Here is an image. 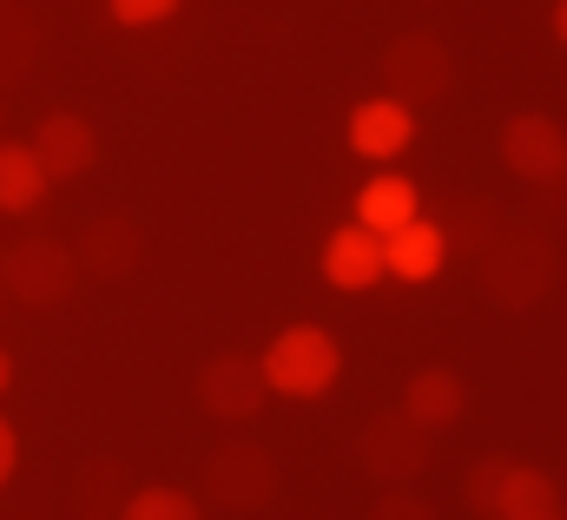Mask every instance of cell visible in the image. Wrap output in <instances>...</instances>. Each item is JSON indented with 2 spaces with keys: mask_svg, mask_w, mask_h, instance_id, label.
Wrapping results in <instances>:
<instances>
[{
  "mask_svg": "<svg viewBox=\"0 0 567 520\" xmlns=\"http://www.w3.org/2000/svg\"><path fill=\"white\" fill-rule=\"evenodd\" d=\"M482 290L502 303V310H535L548 290H555V277H561V251L535 231V225H515V231H495L482 251Z\"/></svg>",
  "mask_w": 567,
  "mask_h": 520,
  "instance_id": "obj_1",
  "label": "cell"
},
{
  "mask_svg": "<svg viewBox=\"0 0 567 520\" xmlns=\"http://www.w3.org/2000/svg\"><path fill=\"white\" fill-rule=\"evenodd\" d=\"M265 363V383L271 395H290V402H317V395L337 389V370H343V350L323 323H290L271 336V350L258 356Z\"/></svg>",
  "mask_w": 567,
  "mask_h": 520,
  "instance_id": "obj_2",
  "label": "cell"
},
{
  "mask_svg": "<svg viewBox=\"0 0 567 520\" xmlns=\"http://www.w3.org/2000/svg\"><path fill=\"white\" fill-rule=\"evenodd\" d=\"M278 495V461L258 441H225L205 455V501L225 514H258Z\"/></svg>",
  "mask_w": 567,
  "mask_h": 520,
  "instance_id": "obj_3",
  "label": "cell"
},
{
  "mask_svg": "<svg viewBox=\"0 0 567 520\" xmlns=\"http://www.w3.org/2000/svg\"><path fill=\"white\" fill-rule=\"evenodd\" d=\"M429 428H416L403 408L396 415H377L363 435H357V461L377 488H416V475L429 468Z\"/></svg>",
  "mask_w": 567,
  "mask_h": 520,
  "instance_id": "obj_4",
  "label": "cell"
},
{
  "mask_svg": "<svg viewBox=\"0 0 567 520\" xmlns=\"http://www.w3.org/2000/svg\"><path fill=\"white\" fill-rule=\"evenodd\" d=\"M80 258L66 251V245H53V238H27V245H13L7 251V290H13V303H27V310H60L73 290H80Z\"/></svg>",
  "mask_w": 567,
  "mask_h": 520,
  "instance_id": "obj_5",
  "label": "cell"
},
{
  "mask_svg": "<svg viewBox=\"0 0 567 520\" xmlns=\"http://www.w3.org/2000/svg\"><path fill=\"white\" fill-rule=\"evenodd\" d=\"M383 80H390V93H396L403 106H435V100L449 93V80H455L449 46H442L435 33H403V40H390V46H383Z\"/></svg>",
  "mask_w": 567,
  "mask_h": 520,
  "instance_id": "obj_6",
  "label": "cell"
},
{
  "mask_svg": "<svg viewBox=\"0 0 567 520\" xmlns=\"http://www.w3.org/2000/svg\"><path fill=\"white\" fill-rule=\"evenodd\" d=\"M502 165L522 185H561L567 178V132L548 113H515L502 126Z\"/></svg>",
  "mask_w": 567,
  "mask_h": 520,
  "instance_id": "obj_7",
  "label": "cell"
},
{
  "mask_svg": "<svg viewBox=\"0 0 567 520\" xmlns=\"http://www.w3.org/2000/svg\"><path fill=\"white\" fill-rule=\"evenodd\" d=\"M265 363L258 356H212L205 370H198V402H205V415H218V422H251L258 408H265Z\"/></svg>",
  "mask_w": 567,
  "mask_h": 520,
  "instance_id": "obj_8",
  "label": "cell"
},
{
  "mask_svg": "<svg viewBox=\"0 0 567 520\" xmlns=\"http://www.w3.org/2000/svg\"><path fill=\"white\" fill-rule=\"evenodd\" d=\"M27 145L40 152V165H47V178H53V185L86 178V171H93V158H100V132L86 126L80 113H47L40 132H33Z\"/></svg>",
  "mask_w": 567,
  "mask_h": 520,
  "instance_id": "obj_9",
  "label": "cell"
},
{
  "mask_svg": "<svg viewBox=\"0 0 567 520\" xmlns=\"http://www.w3.org/2000/svg\"><path fill=\"white\" fill-rule=\"evenodd\" d=\"M442 263H449V231H442V225H429L423 211H416L410 225L383 231V277L429 283V277H442Z\"/></svg>",
  "mask_w": 567,
  "mask_h": 520,
  "instance_id": "obj_10",
  "label": "cell"
},
{
  "mask_svg": "<svg viewBox=\"0 0 567 520\" xmlns=\"http://www.w3.org/2000/svg\"><path fill=\"white\" fill-rule=\"evenodd\" d=\"M410 138H416V106H403L396 93L363 100V106L350 113V145H357L363 158H403Z\"/></svg>",
  "mask_w": 567,
  "mask_h": 520,
  "instance_id": "obj_11",
  "label": "cell"
},
{
  "mask_svg": "<svg viewBox=\"0 0 567 520\" xmlns=\"http://www.w3.org/2000/svg\"><path fill=\"white\" fill-rule=\"evenodd\" d=\"M323 277H330L337 290H370V283H383V238H377L370 225L330 231V245H323Z\"/></svg>",
  "mask_w": 567,
  "mask_h": 520,
  "instance_id": "obj_12",
  "label": "cell"
},
{
  "mask_svg": "<svg viewBox=\"0 0 567 520\" xmlns=\"http://www.w3.org/2000/svg\"><path fill=\"white\" fill-rule=\"evenodd\" d=\"M140 251H145V238H140V225H133V218H93L73 258H80L86 277H133Z\"/></svg>",
  "mask_w": 567,
  "mask_h": 520,
  "instance_id": "obj_13",
  "label": "cell"
},
{
  "mask_svg": "<svg viewBox=\"0 0 567 520\" xmlns=\"http://www.w3.org/2000/svg\"><path fill=\"white\" fill-rule=\"evenodd\" d=\"M462 408H468V389H462V376L455 370H416L410 376V389H403V415L429 428V435H442V428H455L462 422Z\"/></svg>",
  "mask_w": 567,
  "mask_h": 520,
  "instance_id": "obj_14",
  "label": "cell"
},
{
  "mask_svg": "<svg viewBox=\"0 0 567 520\" xmlns=\"http://www.w3.org/2000/svg\"><path fill=\"white\" fill-rule=\"evenodd\" d=\"M47 165H40V152L33 145H20V138H0V211L7 218H27L40 198H47Z\"/></svg>",
  "mask_w": 567,
  "mask_h": 520,
  "instance_id": "obj_15",
  "label": "cell"
},
{
  "mask_svg": "<svg viewBox=\"0 0 567 520\" xmlns=\"http://www.w3.org/2000/svg\"><path fill=\"white\" fill-rule=\"evenodd\" d=\"M423 205H416V185L403 178V171H377L363 191H357V225H370L377 238L383 231H396V225H410Z\"/></svg>",
  "mask_w": 567,
  "mask_h": 520,
  "instance_id": "obj_16",
  "label": "cell"
},
{
  "mask_svg": "<svg viewBox=\"0 0 567 520\" xmlns=\"http://www.w3.org/2000/svg\"><path fill=\"white\" fill-rule=\"evenodd\" d=\"M508 514H561V488L542 475V468H515L508 461V481H502V508H495V520Z\"/></svg>",
  "mask_w": 567,
  "mask_h": 520,
  "instance_id": "obj_17",
  "label": "cell"
},
{
  "mask_svg": "<svg viewBox=\"0 0 567 520\" xmlns=\"http://www.w3.org/2000/svg\"><path fill=\"white\" fill-rule=\"evenodd\" d=\"M120 520H205V514H198V501H192L185 488H140V495L120 508Z\"/></svg>",
  "mask_w": 567,
  "mask_h": 520,
  "instance_id": "obj_18",
  "label": "cell"
},
{
  "mask_svg": "<svg viewBox=\"0 0 567 520\" xmlns=\"http://www.w3.org/2000/svg\"><path fill=\"white\" fill-rule=\"evenodd\" d=\"M502 481H508V461H502V455L475 461V468H468V481H462V501H468V514L495 520V508H502Z\"/></svg>",
  "mask_w": 567,
  "mask_h": 520,
  "instance_id": "obj_19",
  "label": "cell"
},
{
  "mask_svg": "<svg viewBox=\"0 0 567 520\" xmlns=\"http://www.w3.org/2000/svg\"><path fill=\"white\" fill-rule=\"evenodd\" d=\"M370 520H435V508H429L416 488H383L377 508H370Z\"/></svg>",
  "mask_w": 567,
  "mask_h": 520,
  "instance_id": "obj_20",
  "label": "cell"
},
{
  "mask_svg": "<svg viewBox=\"0 0 567 520\" xmlns=\"http://www.w3.org/2000/svg\"><path fill=\"white\" fill-rule=\"evenodd\" d=\"M106 13H113L120 27H158V20L178 13V0H106Z\"/></svg>",
  "mask_w": 567,
  "mask_h": 520,
  "instance_id": "obj_21",
  "label": "cell"
},
{
  "mask_svg": "<svg viewBox=\"0 0 567 520\" xmlns=\"http://www.w3.org/2000/svg\"><path fill=\"white\" fill-rule=\"evenodd\" d=\"M13 468H20V435H13V422L0 415V488L13 481Z\"/></svg>",
  "mask_w": 567,
  "mask_h": 520,
  "instance_id": "obj_22",
  "label": "cell"
},
{
  "mask_svg": "<svg viewBox=\"0 0 567 520\" xmlns=\"http://www.w3.org/2000/svg\"><path fill=\"white\" fill-rule=\"evenodd\" d=\"M13 389V356H7V343H0V395Z\"/></svg>",
  "mask_w": 567,
  "mask_h": 520,
  "instance_id": "obj_23",
  "label": "cell"
},
{
  "mask_svg": "<svg viewBox=\"0 0 567 520\" xmlns=\"http://www.w3.org/2000/svg\"><path fill=\"white\" fill-rule=\"evenodd\" d=\"M555 40L567 46V0H555Z\"/></svg>",
  "mask_w": 567,
  "mask_h": 520,
  "instance_id": "obj_24",
  "label": "cell"
},
{
  "mask_svg": "<svg viewBox=\"0 0 567 520\" xmlns=\"http://www.w3.org/2000/svg\"><path fill=\"white\" fill-rule=\"evenodd\" d=\"M508 520H561V514H508Z\"/></svg>",
  "mask_w": 567,
  "mask_h": 520,
  "instance_id": "obj_25",
  "label": "cell"
}]
</instances>
